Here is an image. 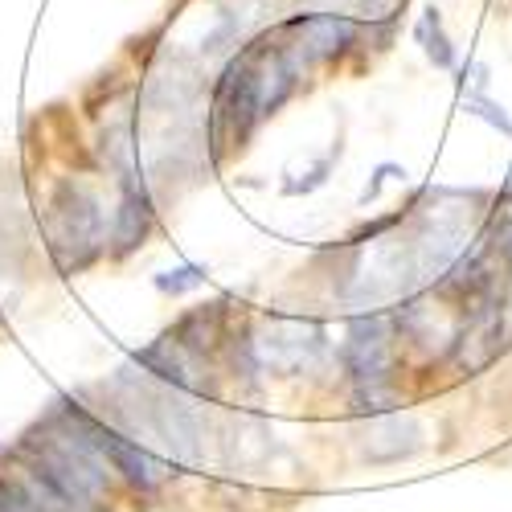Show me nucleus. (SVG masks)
I'll return each instance as SVG.
<instances>
[{
  "instance_id": "1",
  "label": "nucleus",
  "mask_w": 512,
  "mask_h": 512,
  "mask_svg": "<svg viewBox=\"0 0 512 512\" xmlns=\"http://www.w3.org/2000/svg\"><path fill=\"white\" fill-rule=\"evenodd\" d=\"M320 70L304 41L291 33V25H275L226 62V70L213 82L209 103V144L218 156L246 152L254 132L304 87V78Z\"/></svg>"
},
{
  "instance_id": "2",
  "label": "nucleus",
  "mask_w": 512,
  "mask_h": 512,
  "mask_svg": "<svg viewBox=\"0 0 512 512\" xmlns=\"http://www.w3.org/2000/svg\"><path fill=\"white\" fill-rule=\"evenodd\" d=\"M46 242L62 275H82L111 250V213L87 181H62L46 205Z\"/></svg>"
},
{
  "instance_id": "3",
  "label": "nucleus",
  "mask_w": 512,
  "mask_h": 512,
  "mask_svg": "<svg viewBox=\"0 0 512 512\" xmlns=\"http://www.w3.org/2000/svg\"><path fill=\"white\" fill-rule=\"evenodd\" d=\"M398 316L394 312H369L349 324V340L340 357H345L349 381H353V406L365 414L394 410V369H398Z\"/></svg>"
},
{
  "instance_id": "4",
  "label": "nucleus",
  "mask_w": 512,
  "mask_h": 512,
  "mask_svg": "<svg viewBox=\"0 0 512 512\" xmlns=\"http://www.w3.org/2000/svg\"><path fill=\"white\" fill-rule=\"evenodd\" d=\"M287 25L304 41V50L312 54V62L320 70L336 66L361 37V21L349 13H295V17H287Z\"/></svg>"
},
{
  "instance_id": "5",
  "label": "nucleus",
  "mask_w": 512,
  "mask_h": 512,
  "mask_svg": "<svg viewBox=\"0 0 512 512\" xmlns=\"http://www.w3.org/2000/svg\"><path fill=\"white\" fill-rule=\"evenodd\" d=\"M99 447L111 463V472L119 480H127L136 492H156L160 484H168V476H173V467H168L160 455H152L148 447H140L136 439H127L123 431H115V426L103 418L99 426Z\"/></svg>"
},
{
  "instance_id": "6",
  "label": "nucleus",
  "mask_w": 512,
  "mask_h": 512,
  "mask_svg": "<svg viewBox=\"0 0 512 512\" xmlns=\"http://www.w3.org/2000/svg\"><path fill=\"white\" fill-rule=\"evenodd\" d=\"M152 230H156V209H152V197L144 189V177L119 181V205L111 213V254L115 259L136 254Z\"/></svg>"
},
{
  "instance_id": "7",
  "label": "nucleus",
  "mask_w": 512,
  "mask_h": 512,
  "mask_svg": "<svg viewBox=\"0 0 512 512\" xmlns=\"http://www.w3.org/2000/svg\"><path fill=\"white\" fill-rule=\"evenodd\" d=\"M414 37H418L426 62L439 66V70H455L459 54H455V41H451V33H447L439 9H422V17L414 21Z\"/></svg>"
},
{
  "instance_id": "8",
  "label": "nucleus",
  "mask_w": 512,
  "mask_h": 512,
  "mask_svg": "<svg viewBox=\"0 0 512 512\" xmlns=\"http://www.w3.org/2000/svg\"><path fill=\"white\" fill-rule=\"evenodd\" d=\"M467 115L484 119L488 127H496L500 136H512V115H508L500 103H492L488 95H467Z\"/></svg>"
},
{
  "instance_id": "9",
  "label": "nucleus",
  "mask_w": 512,
  "mask_h": 512,
  "mask_svg": "<svg viewBox=\"0 0 512 512\" xmlns=\"http://www.w3.org/2000/svg\"><path fill=\"white\" fill-rule=\"evenodd\" d=\"M201 283H205V267H197V263H185V267H177V271L156 275V287H160L164 295H181V291H193V287H201Z\"/></svg>"
},
{
  "instance_id": "10",
  "label": "nucleus",
  "mask_w": 512,
  "mask_h": 512,
  "mask_svg": "<svg viewBox=\"0 0 512 512\" xmlns=\"http://www.w3.org/2000/svg\"><path fill=\"white\" fill-rule=\"evenodd\" d=\"M357 5L369 13V21H394V9L402 0H357Z\"/></svg>"
},
{
  "instance_id": "11",
  "label": "nucleus",
  "mask_w": 512,
  "mask_h": 512,
  "mask_svg": "<svg viewBox=\"0 0 512 512\" xmlns=\"http://www.w3.org/2000/svg\"><path fill=\"white\" fill-rule=\"evenodd\" d=\"M0 455H5V447H0Z\"/></svg>"
}]
</instances>
